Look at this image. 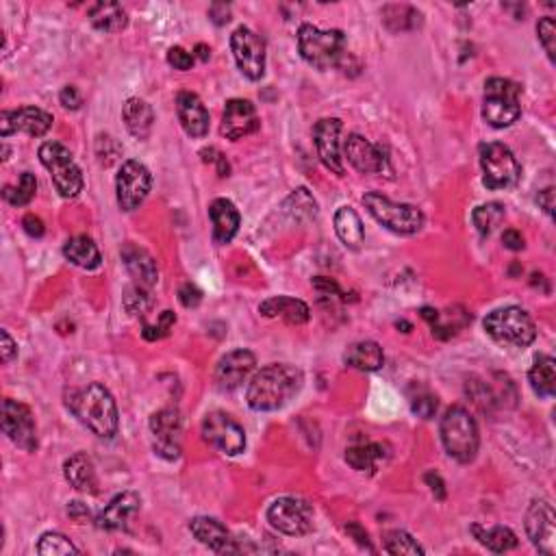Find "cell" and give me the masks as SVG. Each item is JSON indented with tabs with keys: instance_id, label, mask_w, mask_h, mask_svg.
Segmentation results:
<instances>
[{
	"instance_id": "cell-26",
	"label": "cell",
	"mask_w": 556,
	"mask_h": 556,
	"mask_svg": "<svg viewBox=\"0 0 556 556\" xmlns=\"http://www.w3.org/2000/svg\"><path fill=\"white\" fill-rule=\"evenodd\" d=\"M209 218H211V224H213L215 244H220V246L229 244V241L237 235V230H239L241 215L230 200H226V198L213 200L209 207Z\"/></svg>"
},
{
	"instance_id": "cell-19",
	"label": "cell",
	"mask_w": 556,
	"mask_h": 556,
	"mask_svg": "<svg viewBox=\"0 0 556 556\" xmlns=\"http://www.w3.org/2000/svg\"><path fill=\"white\" fill-rule=\"evenodd\" d=\"M339 135H342V120L337 117H324L313 128L317 157H320L324 168L331 169L337 177H343L346 168H343L342 151H339Z\"/></svg>"
},
{
	"instance_id": "cell-23",
	"label": "cell",
	"mask_w": 556,
	"mask_h": 556,
	"mask_svg": "<svg viewBox=\"0 0 556 556\" xmlns=\"http://www.w3.org/2000/svg\"><path fill=\"white\" fill-rule=\"evenodd\" d=\"M139 507H142V498H139L135 491L117 493V496L107 504L105 511L96 517V526L100 530H126L128 522L135 517Z\"/></svg>"
},
{
	"instance_id": "cell-37",
	"label": "cell",
	"mask_w": 556,
	"mask_h": 556,
	"mask_svg": "<svg viewBox=\"0 0 556 556\" xmlns=\"http://www.w3.org/2000/svg\"><path fill=\"white\" fill-rule=\"evenodd\" d=\"M383 22L385 27L394 30V33H398V30H411L421 24V13L415 12L413 7H406V4H387V7L383 9Z\"/></svg>"
},
{
	"instance_id": "cell-38",
	"label": "cell",
	"mask_w": 556,
	"mask_h": 556,
	"mask_svg": "<svg viewBox=\"0 0 556 556\" xmlns=\"http://www.w3.org/2000/svg\"><path fill=\"white\" fill-rule=\"evenodd\" d=\"M504 215H507V211H504L500 203H487L473 209L472 222L473 226H476L478 233H481L482 237H487L504 222Z\"/></svg>"
},
{
	"instance_id": "cell-1",
	"label": "cell",
	"mask_w": 556,
	"mask_h": 556,
	"mask_svg": "<svg viewBox=\"0 0 556 556\" xmlns=\"http://www.w3.org/2000/svg\"><path fill=\"white\" fill-rule=\"evenodd\" d=\"M302 372L293 365L287 363H272L261 368L252 376L246 400L252 411L259 413H270V411L282 409L290 404L293 395L302 387Z\"/></svg>"
},
{
	"instance_id": "cell-51",
	"label": "cell",
	"mask_w": 556,
	"mask_h": 556,
	"mask_svg": "<svg viewBox=\"0 0 556 556\" xmlns=\"http://www.w3.org/2000/svg\"><path fill=\"white\" fill-rule=\"evenodd\" d=\"M15 354H18V346H15L12 334L7 331H0V359H3V363H12Z\"/></svg>"
},
{
	"instance_id": "cell-30",
	"label": "cell",
	"mask_w": 556,
	"mask_h": 556,
	"mask_svg": "<svg viewBox=\"0 0 556 556\" xmlns=\"http://www.w3.org/2000/svg\"><path fill=\"white\" fill-rule=\"evenodd\" d=\"M122 117H125V125L133 137L146 139L151 135L154 113L146 100H142V98H128L125 107H122Z\"/></svg>"
},
{
	"instance_id": "cell-27",
	"label": "cell",
	"mask_w": 556,
	"mask_h": 556,
	"mask_svg": "<svg viewBox=\"0 0 556 556\" xmlns=\"http://www.w3.org/2000/svg\"><path fill=\"white\" fill-rule=\"evenodd\" d=\"M259 313L264 317H281L287 324H293V326H300V324L308 322L311 317V311H308L307 302L298 300V298L290 296H274L267 298L259 305Z\"/></svg>"
},
{
	"instance_id": "cell-20",
	"label": "cell",
	"mask_w": 556,
	"mask_h": 556,
	"mask_svg": "<svg viewBox=\"0 0 556 556\" xmlns=\"http://www.w3.org/2000/svg\"><path fill=\"white\" fill-rule=\"evenodd\" d=\"M255 365L256 357L250 350H233V352L224 354L215 365V383H218L220 389L233 391L255 372Z\"/></svg>"
},
{
	"instance_id": "cell-44",
	"label": "cell",
	"mask_w": 556,
	"mask_h": 556,
	"mask_svg": "<svg viewBox=\"0 0 556 556\" xmlns=\"http://www.w3.org/2000/svg\"><path fill=\"white\" fill-rule=\"evenodd\" d=\"M437 406H439L437 395L430 394L429 389H420L415 395H411V409L421 420H432L437 413Z\"/></svg>"
},
{
	"instance_id": "cell-31",
	"label": "cell",
	"mask_w": 556,
	"mask_h": 556,
	"mask_svg": "<svg viewBox=\"0 0 556 556\" xmlns=\"http://www.w3.org/2000/svg\"><path fill=\"white\" fill-rule=\"evenodd\" d=\"M91 27L100 33H120L126 29L128 15L117 3H96L87 12Z\"/></svg>"
},
{
	"instance_id": "cell-50",
	"label": "cell",
	"mask_w": 556,
	"mask_h": 556,
	"mask_svg": "<svg viewBox=\"0 0 556 556\" xmlns=\"http://www.w3.org/2000/svg\"><path fill=\"white\" fill-rule=\"evenodd\" d=\"M59 102L65 107V109L76 111L81 105H83V96H81V91L76 90L74 85H65L59 94Z\"/></svg>"
},
{
	"instance_id": "cell-58",
	"label": "cell",
	"mask_w": 556,
	"mask_h": 556,
	"mask_svg": "<svg viewBox=\"0 0 556 556\" xmlns=\"http://www.w3.org/2000/svg\"><path fill=\"white\" fill-rule=\"evenodd\" d=\"M313 287H316V290L322 291V293H342L339 291L337 282L331 281V278H324V276L313 278Z\"/></svg>"
},
{
	"instance_id": "cell-53",
	"label": "cell",
	"mask_w": 556,
	"mask_h": 556,
	"mask_svg": "<svg viewBox=\"0 0 556 556\" xmlns=\"http://www.w3.org/2000/svg\"><path fill=\"white\" fill-rule=\"evenodd\" d=\"M424 482L430 487L432 496H435L437 500H446V482H444V478L439 476V473L429 472L424 476Z\"/></svg>"
},
{
	"instance_id": "cell-42",
	"label": "cell",
	"mask_w": 556,
	"mask_h": 556,
	"mask_svg": "<svg viewBox=\"0 0 556 556\" xmlns=\"http://www.w3.org/2000/svg\"><path fill=\"white\" fill-rule=\"evenodd\" d=\"M38 554L42 556H64V554H79V548L61 533H44L39 537Z\"/></svg>"
},
{
	"instance_id": "cell-5",
	"label": "cell",
	"mask_w": 556,
	"mask_h": 556,
	"mask_svg": "<svg viewBox=\"0 0 556 556\" xmlns=\"http://www.w3.org/2000/svg\"><path fill=\"white\" fill-rule=\"evenodd\" d=\"M485 333L502 346L526 348L537 337L533 317L519 307H502L491 311L482 322Z\"/></svg>"
},
{
	"instance_id": "cell-12",
	"label": "cell",
	"mask_w": 556,
	"mask_h": 556,
	"mask_svg": "<svg viewBox=\"0 0 556 556\" xmlns=\"http://www.w3.org/2000/svg\"><path fill=\"white\" fill-rule=\"evenodd\" d=\"M151 169L143 163L135 161V159H128V161L122 163L120 172L116 177V198L122 211L131 213V211L139 209V204L151 194Z\"/></svg>"
},
{
	"instance_id": "cell-45",
	"label": "cell",
	"mask_w": 556,
	"mask_h": 556,
	"mask_svg": "<svg viewBox=\"0 0 556 556\" xmlns=\"http://www.w3.org/2000/svg\"><path fill=\"white\" fill-rule=\"evenodd\" d=\"M177 324V316H174L172 311H163L161 316H159L157 324H143V339H148V342H159V339L168 337L169 334V328Z\"/></svg>"
},
{
	"instance_id": "cell-60",
	"label": "cell",
	"mask_w": 556,
	"mask_h": 556,
	"mask_svg": "<svg viewBox=\"0 0 556 556\" xmlns=\"http://www.w3.org/2000/svg\"><path fill=\"white\" fill-rule=\"evenodd\" d=\"M421 317L432 326V324H437V320H439V311H435V308L430 307H424L421 308Z\"/></svg>"
},
{
	"instance_id": "cell-54",
	"label": "cell",
	"mask_w": 556,
	"mask_h": 556,
	"mask_svg": "<svg viewBox=\"0 0 556 556\" xmlns=\"http://www.w3.org/2000/svg\"><path fill=\"white\" fill-rule=\"evenodd\" d=\"M209 18H211V22L222 27V24L230 22V7L226 3H213L209 7Z\"/></svg>"
},
{
	"instance_id": "cell-11",
	"label": "cell",
	"mask_w": 556,
	"mask_h": 556,
	"mask_svg": "<svg viewBox=\"0 0 556 556\" xmlns=\"http://www.w3.org/2000/svg\"><path fill=\"white\" fill-rule=\"evenodd\" d=\"M230 50L241 74L261 81L265 74V42L248 27H237L230 35Z\"/></svg>"
},
{
	"instance_id": "cell-13",
	"label": "cell",
	"mask_w": 556,
	"mask_h": 556,
	"mask_svg": "<svg viewBox=\"0 0 556 556\" xmlns=\"http://www.w3.org/2000/svg\"><path fill=\"white\" fill-rule=\"evenodd\" d=\"M203 439L222 455H241L246 447V432L224 411H211L203 420Z\"/></svg>"
},
{
	"instance_id": "cell-62",
	"label": "cell",
	"mask_w": 556,
	"mask_h": 556,
	"mask_svg": "<svg viewBox=\"0 0 556 556\" xmlns=\"http://www.w3.org/2000/svg\"><path fill=\"white\" fill-rule=\"evenodd\" d=\"M395 326H398V328H404V333H409V331H411V324H409V322H398V324H395Z\"/></svg>"
},
{
	"instance_id": "cell-39",
	"label": "cell",
	"mask_w": 556,
	"mask_h": 556,
	"mask_svg": "<svg viewBox=\"0 0 556 556\" xmlns=\"http://www.w3.org/2000/svg\"><path fill=\"white\" fill-rule=\"evenodd\" d=\"M282 209H285L293 220H298V222H307V220H313L317 215V203L305 187L296 189V192L285 200Z\"/></svg>"
},
{
	"instance_id": "cell-32",
	"label": "cell",
	"mask_w": 556,
	"mask_h": 556,
	"mask_svg": "<svg viewBox=\"0 0 556 556\" xmlns=\"http://www.w3.org/2000/svg\"><path fill=\"white\" fill-rule=\"evenodd\" d=\"M334 233H337L342 244L350 250L361 248L365 239L363 222L359 218V213L352 207H339L334 213Z\"/></svg>"
},
{
	"instance_id": "cell-48",
	"label": "cell",
	"mask_w": 556,
	"mask_h": 556,
	"mask_svg": "<svg viewBox=\"0 0 556 556\" xmlns=\"http://www.w3.org/2000/svg\"><path fill=\"white\" fill-rule=\"evenodd\" d=\"M200 157H203L204 163H213V166L218 168L220 177H229L230 166H229V161H226L224 154L220 152L218 148H204V151H200Z\"/></svg>"
},
{
	"instance_id": "cell-41",
	"label": "cell",
	"mask_w": 556,
	"mask_h": 556,
	"mask_svg": "<svg viewBox=\"0 0 556 556\" xmlns=\"http://www.w3.org/2000/svg\"><path fill=\"white\" fill-rule=\"evenodd\" d=\"M383 548L387 554H409V556L424 554V548L417 543V539L411 537V534L404 533V530H391V533L385 534Z\"/></svg>"
},
{
	"instance_id": "cell-4",
	"label": "cell",
	"mask_w": 556,
	"mask_h": 556,
	"mask_svg": "<svg viewBox=\"0 0 556 556\" xmlns=\"http://www.w3.org/2000/svg\"><path fill=\"white\" fill-rule=\"evenodd\" d=\"M439 432L447 456H452L456 463H472L476 459L481 435H478V424L470 411L459 404L450 406L441 417Z\"/></svg>"
},
{
	"instance_id": "cell-22",
	"label": "cell",
	"mask_w": 556,
	"mask_h": 556,
	"mask_svg": "<svg viewBox=\"0 0 556 556\" xmlns=\"http://www.w3.org/2000/svg\"><path fill=\"white\" fill-rule=\"evenodd\" d=\"M189 530L200 543L207 545L209 550L218 554H233L241 552V545L235 543V539L230 537V533L226 530L222 522L213 517H194L189 522Z\"/></svg>"
},
{
	"instance_id": "cell-25",
	"label": "cell",
	"mask_w": 556,
	"mask_h": 556,
	"mask_svg": "<svg viewBox=\"0 0 556 556\" xmlns=\"http://www.w3.org/2000/svg\"><path fill=\"white\" fill-rule=\"evenodd\" d=\"M120 256H122V264H125L126 267V272L133 276V281H135V285L146 287V290H151V287L157 285L159 270H157V264H154L151 252L143 250L142 246L131 244V241H128V244L122 246Z\"/></svg>"
},
{
	"instance_id": "cell-16",
	"label": "cell",
	"mask_w": 556,
	"mask_h": 556,
	"mask_svg": "<svg viewBox=\"0 0 556 556\" xmlns=\"http://www.w3.org/2000/svg\"><path fill=\"white\" fill-rule=\"evenodd\" d=\"M526 534L539 552H556V515L548 500H534L526 511Z\"/></svg>"
},
{
	"instance_id": "cell-55",
	"label": "cell",
	"mask_w": 556,
	"mask_h": 556,
	"mask_svg": "<svg viewBox=\"0 0 556 556\" xmlns=\"http://www.w3.org/2000/svg\"><path fill=\"white\" fill-rule=\"evenodd\" d=\"M502 244H504V248L517 252V250L524 248V237H522V233H519V230L508 229L502 233Z\"/></svg>"
},
{
	"instance_id": "cell-8",
	"label": "cell",
	"mask_w": 556,
	"mask_h": 556,
	"mask_svg": "<svg viewBox=\"0 0 556 556\" xmlns=\"http://www.w3.org/2000/svg\"><path fill=\"white\" fill-rule=\"evenodd\" d=\"M39 161L53 177L55 189L61 198H76L83 189V172L76 166L70 148L59 142H44L39 146Z\"/></svg>"
},
{
	"instance_id": "cell-7",
	"label": "cell",
	"mask_w": 556,
	"mask_h": 556,
	"mask_svg": "<svg viewBox=\"0 0 556 556\" xmlns=\"http://www.w3.org/2000/svg\"><path fill=\"white\" fill-rule=\"evenodd\" d=\"M363 204L368 207L369 215L391 233L398 235H415L424 226V213L415 204L394 203L387 195L369 192L363 195Z\"/></svg>"
},
{
	"instance_id": "cell-52",
	"label": "cell",
	"mask_w": 556,
	"mask_h": 556,
	"mask_svg": "<svg viewBox=\"0 0 556 556\" xmlns=\"http://www.w3.org/2000/svg\"><path fill=\"white\" fill-rule=\"evenodd\" d=\"M346 533L354 539V542L361 545V548L369 550V552H374V545H372V542H369L368 533H365V528L361 526V524H357V522L346 524Z\"/></svg>"
},
{
	"instance_id": "cell-61",
	"label": "cell",
	"mask_w": 556,
	"mask_h": 556,
	"mask_svg": "<svg viewBox=\"0 0 556 556\" xmlns=\"http://www.w3.org/2000/svg\"><path fill=\"white\" fill-rule=\"evenodd\" d=\"M195 55H198V59L207 61L209 56H211V48H209V46H204V44H198V46H195Z\"/></svg>"
},
{
	"instance_id": "cell-57",
	"label": "cell",
	"mask_w": 556,
	"mask_h": 556,
	"mask_svg": "<svg viewBox=\"0 0 556 556\" xmlns=\"http://www.w3.org/2000/svg\"><path fill=\"white\" fill-rule=\"evenodd\" d=\"M537 200H539V207H542L545 213L552 218L554 215V189L548 187V189H543V192H539Z\"/></svg>"
},
{
	"instance_id": "cell-17",
	"label": "cell",
	"mask_w": 556,
	"mask_h": 556,
	"mask_svg": "<svg viewBox=\"0 0 556 556\" xmlns=\"http://www.w3.org/2000/svg\"><path fill=\"white\" fill-rule=\"evenodd\" d=\"M53 116L38 107H20L15 111L0 113V135L9 137L13 133H27L30 137H42L53 126Z\"/></svg>"
},
{
	"instance_id": "cell-18",
	"label": "cell",
	"mask_w": 556,
	"mask_h": 556,
	"mask_svg": "<svg viewBox=\"0 0 556 556\" xmlns=\"http://www.w3.org/2000/svg\"><path fill=\"white\" fill-rule=\"evenodd\" d=\"M261 122L256 116L255 105L244 98H233V100L226 102L224 113H222V125H220V133L222 137L237 142V139H244L252 135V133L259 131Z\"/></svg>"
},
{
	"instance_id": "cell-2",
	"label": "cell",
	"mask_w": 556,
	"mask_h": 556,
	"mask_svg": "<svg viewBox=\"0 0 556 556\" xmlns=\"http://www.w3.org/2000/svg\"><path fill=\"white\" fill-rule=\"evenodd\" d=\"M65 404L76 415V420L100 439H111L117 432V424H120L117 406L105 385L90 383L83 389L70 391Z\"/></svg>"
},
{
	"instance_id": "cell-24",
	"label": "cell",
	"mask_w": 556,
	"mask_h": 556,
	"mask_svg": "<svg viewBox=\"0 0 556 556\" xmlns=\"http://www.w3.org/2000/svg\"><path fill=\"white\" fill-rule=\"evenodd\" d=\"M177 113L183 131L189 137H204L209 133V111L194 91H181L177 96Z\"/></svg>"
},
{
	"instance_id": "cell-40",
	"label": "cell",
	"mask_w": 556,
	"mask_h": 556,
	"mask_svg": "<svg viewBox=\"0 0 556 556\" xmlns=\"http://www.w3.org/2000/svg\"><path fill=\"white\" fill-rule=\"evenodd\" d=\"M35 192H38V178H35L30 172H24L15 187L4 185L3 195L12 207H24V204H29L30 200L35 198Z\"/></svg>"
},
{
	"instance_id": "cell-56",
	"label": "cell",
	"mask_w": 556,
	"mask_h": 556,
	"mask_svg": "<svg viewBox=\"0 0 556 556\" xmlns=\"http://www.w3.org/2000/svg\"><path fill=\"white\" fill-rule=\"evenodd\" d=\"M22 226H24V230H27V235H30V237H42L44 235V222L38 218V215L29 213L27 218L22 220Z\"/></svg>"
},
{
	"instance_id": "cell-59",
	"label": "cell",
	"mask_w": 556,
	"mask_h": 556,
	"mask_svg": "<svg viewBox=\"0 0 556 556\" xmlns=\"http://www.w3.org/2000/svg\"><path fill=\"white\" fill-rule=\"evenodd\" d=\"M68 515L72 519H76V522H81V519L90 517V511H87V508L83 507V502H70Z\"/></svg>"
},
{
	"instance_id": "cell-3",
	"label": "cell",
	"mask_w": 556,
	"mask_h": 556,
	"mask_svg": "<svg viewBox=\"0 0 556 556\" xmlns=\"http://www.w3.org/2000/svg\"><path fill=\"white\" fill-rule=\"evenodd\" d=\"M298 50L316 70L343 68L348 59L346 35L337 29L322 30L313 24H302L298 29Z\"/></svg>"
},
{
	"instance_id": "cell-43",
	"label": "cell",
	"mask_w": 556,
	"mask_h": 556,
	"mask_svg": "<svg viewBox=\"0 0 556 556\" xmlns=\"http://www.w3.org/2000/svg\"><path fill=\"white\" fill-rule=\"evenodd\" d=\"M122 305H125L126 313H131V316H143V313H146L148 308L152 307V298H151V293H148L146 287L131 285L125 293V300H122Z\"/></svg>"
},
{
	"instance_id": "cell-21",
	"label": "cell",
	"mask_w": 556,
	"mask_h": 556,
	"mask_svg": "<svg viewBox=\"0 0 556 556\" xmlns=\"http://www.w3.org/2000/svg\"><path fill=\"white\" fill-rule=\"evenodd\" d=\"M346 157L352 163L354 169L361 174H378L387 166V157H385L383 146H374L368 139L359 133H352L346 139Z\"/></svg>"
},
{
	"instance_id": "cell-28",
	"label": "cell",
	"mask_w": 556,
	"mask_h": 556,
	"mask_svg": "<svg viewBox=\"0 0 556 556\" xmlns=\"http://www.w3.org/2000/svg\"><path fill=\"white\" fill-rule=\"evenodd\" d=\"M64 476L81 493H98V476L94 461L85 452H76L64 463Z\"/></svg>"
},
{
	"instance_id": "cell-10",
	"label": "cell",
	"mask_w": 556,
	"mask_h": 556,
	"mask_svg": "<svg viewBox=\"0 0 556 556\" xmlns=\"http://www.w3.org/2000/svg\"><path fill=\"white\" fill-rule=\"evenodd\" d=\"M267 522L278 533L290 534V537H302L313 530V508L302 498H278L267 508Z\"/></svg>"
},
{
	"instance_id": "cell-47",
	"label": "cell",
	"mask_w": 556,
	"mask_h": 556,
	"mask_svg": "<svg viewBox=\"0 0 556 556\" xmlns=\"http://www.w3.org/2000/svg\"><path fill=\"white\" fill-rule=\"evenodd\" d=\"M168 64L172 65L174 70L187 72L192 70L194 65V55H189L187 50L181 48V46H174V48L168 50Z\"/></svg>"
},
{
	"instance_id": "cell-9",
	"label": "cell",
	"mask_w": 556,
	"mask_h": 556,
	"mask_svg": "<svg viewBox=\"0 0 556 556\" xmlns=\"http://www.w3.org/2000/svg\"><path fill=\"white\" fill-rule=\"evenodd\" d=\"M481 168H482V183L487 189H511L519 183L522 177V166L515 159L511 148L500 142L482 143L481 146Z\"/></svg>"
},
{
	"instance_id": "cell-34",
	"label": "cell",
	"mask_w": 556,
	"mask_h": 556,
	"mask_svg": "<svg viewBox=\"0 0 556 556\" xmlns=\"http://www.w3.org/2000/svg\"><path fill=\"white\" fill-rule=\"evenodd\" d=\"M530 387L539 398H552L556 394V361L552 357H542L534 359V365L528 372Z\"/></svg>"
},
{
	"instance_id": "cell-46",
	"label": "cell",
	"mask_w": 556,
	"mask_h": 556,
	"mask_svg": "<svg viewBox=\"0 0 556 556\" xmlns=\"http://www.w3.org/2000/svg\"><path fill=\"white\" fill-rule=\"evenodd\" d=\"M537 35H539V42H542L543 50L548 53L550 61H554L556 56V22L554 18H542L537 24Z\"/></svg>"
},
{
	"instance_id": "cell-14",
	"label": "cell",
	"mask_w": 556,
	"mask_h": 556,
	"mask_svg": "<svg viewBox=\"0 0 556 556\" xmlns=\"http://www.w3.org/2000/svg\"><path fill=\"white\" fill-rule=\"evenodd\" d=\"M151 432L154 437L152 450L166 461H177L181 456V432H183V417L178 409L168 406V409L157 411L151 417Z\"/></svg>"
},
{
	"instance_id": "cell-49",
	"label": "cell",
	"mask_w": 556,
	"mask_h": 556,
	"mask_svg": "<svg viewBox=\"0 0 556 556\" xmlns=\"http://www.w3.org/2000/svg\"><path fill=\"white\" fill-rule=\"evenodd\" d=\"M178 300L185 308H195L203 302V291L194 285V282H185V285L178 290Z\"/></svg>"
},
{
	"instance_id": "cell-6",
	"label": "cell",
	"mask_w": 556,
	"mask_h": 556,
	"mask_svg": "<svg viewBox=\"0 0 556 556\" xmlns=\"http://www.w3.org/2000/svg\"><path fill=\"white\" fill-rule=\"evenodd\" d=\"M519 91L522 87L502 76L489 79L485 83V96H482V120L493 128L515 125L522 116Z\"/></svg>"
},
{
	"instance_id": "cell-35",
	"label": "cell",
	"mask_w": 556,
	"mask_h": 556,
	"mask_svg": "<svg viewBox=\"0 0 556 556\" xmlns=\"http://www.w3.org/2000/svg\"><path fill=\"white\" fill-rule=\"evenodd\" d=\"M387 447L383 444H359L346 450V463L357 472H376L380 461L387 459Z\"/></svg>"
},
{
	"instance_id": "cell-15",
	"label": "cell",
	"mask_w": 556,
	"mask_h": 556,
	"mask_svg": "<svg viewBox=\"0 0 556 556\" xmlns=\"http://www.w3.org/2000/svg\"><path fill=\"white\" fill-rule=\"evenodd\" d=\"M3 432L12 439V444L22 447L24 452L38 450V429H35L33 413L27 404L18 400H3Z\"/></svg>"
},
{
	"instance_id": "cell-36",
	"label": "cell",
	"mask_w": 556,
	"mask_h": 556,
	"mask_svg": "<svg viewBox=\"0 0 556 556\" xmlns=\"http://www.w3.org/2000/svg\"><path fill=\"white\" fill-rule=\"evenodd\" d=\"M472 533L473 537L478 539V543L485 545L487 550H491V552H508V550H513L515 545H517V534L513 533L511 528L507 526H496V528H481V526H472Z\"/></svg>"
},
{
	"instance_id": "cell-33",
	"label": "cell",
	"mask_w": 556,
	"mask_h": 556,
	"mask_svg": "<svg viewBox=\"0 0 556 556\" xmlns=\"http://www.w3.org/2000/svg\"><path fill=\"white\" fill-rule=\"evenodd\" d=\"M64 255L70 264L83 267V270H98L102 264L100 250H98V246L87 235H76L65 241Z\"/></svg>"
},
{
	"instance_id": "cell-29",
	"label": "cell",
	"mask_w": 556,
	"mask_h": 556,
	"mask_svg": "<svg viewBox=\"0 0 556 556\" xmlns=\"http://www.w3.org/2000/svg\"><path fill=\"white\" fill-rule=\"evenodd\" d=\"M343 363H346L348 368L359 369V372H376V369L383 368L385 363L383 348L376 342H369V339L354 342L350 343L346 352H343Z\"/></svg>"
}]
</instances>
